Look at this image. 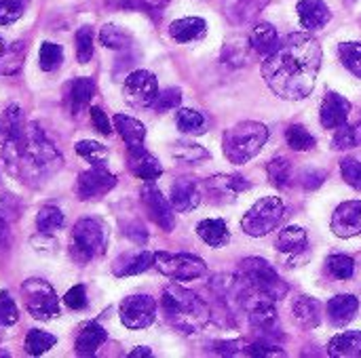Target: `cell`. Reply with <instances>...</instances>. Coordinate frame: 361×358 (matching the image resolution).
Instances as JSON below:
<instances>
[{
  "mask_svg": "<svg viewBox=\"0 0 361 358\" xmlns=\"http://www.w3.org/2000/svg\"><path fill=\"white\" fill-rule=\"evenodd\" d=\"M322 68V44L311 34H290L262 63L269 89L286 99L298 101L311 95Z\"/></svg>",
  "mask_w": 361,
  "mask_h": 358,
  "instance_id": "1",
  "label": "cell"
},
{
  "mask_svg": "<svg viewBox=\"0 0 361 358\" xmlns=\"http://www.w3.org/2000/svg\"><path fill=\"white\" fill-rule=\"evenodd\" d=\"M2 160L11 175L27 186H40L61 167V154L38 122L25 127L23 135L8 146H2Z\"/></svg>",
  "mask_w": 361,
  "mask_h": 358,
  "instance_id": "2",
  "label": "cell"
},
{
  "mask_svg": "<svg viewBox=\"0 0 361 358\" xmlns=\"http://www.w3.org/2000/svg\"><path fill=\"white\" fill-rule=\"evenodd\" d=\"M161 308L165 321L184 335L197 333L209 323V306L199 295L178 285L165 287L161 298Z\"/></svg>",
  "mask_w": 361,
  "mask_h": 358,
  "instance_id": "3",
  "label": "cell"
},
{
  "mask_svg": "<svg viewBox=\"0 0 361 358\" xmlns=\"http://www.w3.org/2000/svg\"><path fill=\"white\" fill-rule=\"evenodd\" d=\"M269 141V129L262 122L256 120H243L231 129H226L222 137V150L224 156L233 165H245L254 156L260 154V150Z\"/></svg>",
  "mask_w": 361,
  "mask_h": 358,
  "instance_id": "4",
  "label": "cell"
},
{
  "mask_svg": "<svg viewBox=\"0 0 361 358\" xmlns=\"http://www.w3.org/2000/svg\"><path fill=\"white\" fill-rule=\"evenodd\" d=\"M239 274L252 291H256L258 295H262L267 300L279 302L290 291L288 283L279 276V272L262 257L243 260L239 266Z\"/></svg>",
  "mask_w": 361,
  "mask_h": 358,
  "instance_id": "5",
  "label": "cell"
},
{
  "mask_svg": "<svg viewBox=\"0 0 361 358\" xmlns=\"http://www.w3.org/2000/svg\"><path fill=\"white\" fill-rule=\"evenodd\" d=\"M106 245H108V232L99 219L85 217L76 222L70 238V255L76 264H89L91 260L104 255Z\"/></svg>",
  "mask_w": 361,
  "mask_h": 358,
  "instance_id": "6",
  "label": "cell"
},
{
  "mask_svg": "<svg viewBox=\"0 0 361 358\" xmlns=\"http://www.w3.org/2000/svg\"><path fill=\"white\" fill-rule=\"evenodd\" d=\"M283 213H286V205L279 196H264L256 200L254 207L243 215L241 230L252 238L267 236L279 226V222L283 219Z\"/></svg>",
  "mask_w": 361,
  "mask_h": 358,
  "instance_id": "7",
  "label": "cell"
},
{
  "mask_svg": "<svg viewBox=\"0 0 361 358\" xmlns=\"http://www.w3.org/2000/svg\"><path fill=\"white\" fill-rule=\"evenodd\" d=\"M154 268L171 281H195L207 274V264L190 253H154Z\"/></svg>",
  "mask_w": 361,
  "mask_h": 358,
  "instance_id": "8",
  "label": "cell"
},
{
  "mask_svg": "<svg viewBox=\"0 0 361 358\" xmlns=\"http://www.w3.org/2000/svg\"><path fill=\"white\" fill-rule=\"evenodd\" d=\"M21 295L27 312L36 321H49L59 314V300L49 283L40 279H27L21 285Z\"/></svg>",
  "mask_w": 361,
  "mask_h": 358,
  "instance_id": "9",
  "label": "cell"
},
{
  "mask_svg": "<svg viewBox=\"0 0 361 358\" xmlns=\"http://www.w3.org/2000/svg\"><path fill=\"white\" fill-rule=\"evenodd\" d=\"M123 93H125L127 103L135 108H150L159 95L157 76L148 70H135L125 78Z\"/></svg>",
  "mask_w": 361,
  "mask_h": 358,
  "instance_id": "10",
  "label": "cell"
},
{
  "mask_svg": "<svg viewBox=\"0 0 361 358\" xmlns=\"http://www.w3.org/2000/svg\"><path fill=\"white\" fill-rule=\"evenodd\" d=\"M118 312L127 329H146L157 319V302L150 295H129L121 302Z\"/></svg>",
  "mask_w": 361,
  "mask_h": 358,
  "instance_id": "11",
  "label": "cell"
},
{
  "mask_svg": "<svg viewBox=\"0 0 361 358\" xmlns=\"http://www.w3.org/2000/svg\"><path fill=\"white\" fill-rule=\"evenodd\" d=\"M114 186H116V177L106 167H93L78 175L74 190L80 200H91L108 194Z\"/></svg>",
  "mask_w": 361,
  "mask_h": 358,
  "instance_id": "12",
  "label": "cell"
},
{
  "mask_svg": "<svg viewBox=\"0 0 361 358\" xmlns=\"http://www.w3.org/2000/svg\"><path fill=\"white\" fill-rule=\"evenodd\" d=\"M142 200L157 226H161L165 232H171L176 226V215H173V205L161 194V190L154 184H146L142 190Z\"/></svg>",
  "mask_w": 361,
  "mask_h": 358,
  "instance_id": "13",
  "label": "cell"
},
{
  "mask_svg": "<svg viewBox=\"0 0 361 358\" xmlns=\"http://www.w3.org/2000/svg\"><path fill=\"white\" fill-rule=\"evenodd\" d=\"M330 228L341 238H353L361 234V200H345L336 207Z\"/></svg>",
  "mask_w": 361,
  "mask_h": 358,
  "instance_id": "14",
  "label": "cell"
},
{
  "mask_svg": "<svg viewBox=\"0 0 361 358\" xmlns=\"http://www.w3.org/2000/svg\"><path fill=\"white\" fill-rule=\"evenodd\" d=\"M351 114V101L334 91L326 93L322 108H319V120L324 129H338L341 124L347 122Z\"/></svg>",
  "mask_w": 361,
  "mask_h": 358,
  "instance_id": "15",
  "label": "cell"
},
{
  "mask_svg": "<svg viewBox=\"0 0 361 358\" xmlns=\"http://www.w3.org/2000/svg\"><path fill=\"white\" fill-rule=\"evenodd\" d=\"M95 95V80L93 78H74L66 84L63 89V99H66V106H68V112L70 116H78L87 106L89 101L93 99Z\"/></svg>",
  "mask_w": 361,
  "mask_h": 358,
  "instance_id": "16",
  "label": "cell"
},
{
  "mask_svg": "<svg viewBox=\"0 0 361 358\" xmlns=\"http://www.w3.org/2000/svg\"><path fill=\"white\" fill-rule=\"evenodd\" d=\"M247 319H250V325L254 329H258L267 340H273L275 335L281 338V333H279V317H277V310L273 306V300L256 302L250 308Z\"/></svg>",
  "mask_w": 361,
  "mask_h": 358,
  "instance_id": "17",
  "label": "cell"
},
{
  "mask_svg": "<svg viewBox=\"0 0 361 358\" xmlns=\"http://www.w3.org/2000/svg\"><path fill=\"white\" fill-rule=\"evenodd\" d=\"M205 186L214 194V198L220 203H233L241 192L252 188V184L239 175H216V177H209Z\"/></svg>",
  "mask_w": 361,
  "mask_h": 358,
  "instance_id": "18",
  "label": "cell"
},
{
  "mask_svg": "<svg viewBox=\"0 0 361 358\" xmlns=\"http://www.w3.org/2000/svg\"><path fill=\"white\" fill-rule=\"evenodd\" d=\"M296 11H298L302 27L309 32H317L326 27L332 19V11L324 0H298Z\"/></svg>",
  "mask_w": 361,
  "mask_h": 358,
  "instance_id": "19",
  "label": "cell"
},
{
  "mask_svg": "<svg viewBox=\"0 0 361 358\" xmlns=\"http://www.w3.org/2000/svg\"><path fill=\"white\" fill-rule=\"evenodd\" d=\"M127 162H129V171H131L135 177H140L142 181H146V184H154V181L163 175L161 162H159L150 152H146L144 148L129 150Z\"/></svg>",
  "mask_w": 361,
  "mask_h": 358,
  "instance_id": "20",
  "label": "cell"
},
{
  "mask_svg": "<svg viewBox=\"0 0 361 358\" xmlns=\"http://www.w3.org/2000/svg\"><path fill=\"white\" fill-rule=\"evenodd\" d=\"M169 203H171L173 209L180 211V213L192 211V209L201 203L199 184H197L195 179H188V177L176 179V181L171 184V198H169Z\"/></svg>",
  "mask_w": 361,
  "mask_h": 358,
  "instance_id": "21",
  "label": "cell"
},
{
  "mask_svg": "<svg viewBox=\"0 0 361 358\" xmlns=\"http://www.w3.org/2000/svg\"><path fill=\"white\" fill-rule=\"evenodd\" d=\"M326 310H328V319L334 327H345L355 319V314L360 310V300L355 295H349V293L347 295H334L328 302Z\"/></svg>",
  "mask_w": 361,
  "mask_h": 358,
  "instance_id": "22",
  "label": "cell"
},
{
  "mask_svg": "<svg viewBox=\"0 0 361 358\" xmlns=\"http://www.w3.org/2000/svg\"><path fill=\"white\" fill-rule=\"evenodd\" d=\"M294 321L305 329H315L322 323V304L311 295H300L292 304Z\"/></svg>",
  "mask_w": 361,
  "mask_h": 358,
  "instance_id": "23",
  "label": "cell"
},
{
  "mask_svg": "<svg viewBox=\"0 0 361 358\" xmlns=\"http://www.w3.org/2000/svg\"><path fill=\"white\" fill-rule=\"evenodd\" d=\"M108 340V331L97 325V323H87L80 333L76 335V342H74V348H76V354L78 357H93L99 346H104V342Z\"/></svg>",
  "mask_w": 361,
  "mask_h": 358,
  "instance_id": "24",
  "label": "cell"
},
{
  "mask_svg": "<svg viewBox=\"0 0 361 358\" xmlns=\"http://www.w3.org/2000/svg\"><path fill=\"white\" fill-rule=\"evenodd\" d=\"M25 131L21 108L17 103H11L2 114H0V146L15 143Z\"/></svg>",
  "mask_w": 361,
  "mask_h": 358,
  "instance_id": "25",
  "label": "cell"
},
{
  "mask_svg": "<svg viewBox=\"0 0 361 358\" xmlns=\"http://www.w3.org/2000/svg\"><path fill=\"white\" fill-rule=\"evenodd\" d=\"M114 129L118 131V135L123 137L125 146L129 150H137L144 148V139H146V127L133 118V116H125V114H116L114 116Z\"/></svg>",
  "mask_w": 361,
  "mask_h": 358,
  "instance_id": "26",
  "label": "cell"
},
{
  "mask_svg": "<svg viewBox=\"0 0 361 358\" xmlns=\"http://www.w3.org/2000/svg\"><path fill=\"white\" fill-rule=\"evenodd\" d=\"M250 46H252L258 55L269 57V55L275 53L277 46H279V34H277V30H275L271 23H267V21L256 23L254 30L250 32Z\"/></svg>",
  "mask_w": 361,
  "mask_h": 358,
  "instance_id": "27",
  "label": "cell"
},
{
  "mask_svg": "<svg viewBox=\"0 0 361 358\" xmlns=\"http://www.w3.org/2000/svg\"><path fill=\"white\" fill-rule=\"evenodd\" d=\"M309 236L307 230L300 226H288L277 236V251L283 255H302L307 253Z\"/></svg>",
  "mask_w": 361,
  "mask_h": 358,
  "instance_id": "28",
  "label": "cell"
},
{
  "mask_svg": "<svg viewBox=\"0 0 361 358\" xmlns=\"http://www.w3.org/2000/svg\"><path fill=\"white\" fill-rule=\"evenodd\" d=\"M205 32H207V23L201 17H182V19H176L169 25V36L173 40H178V42L199 40V38L205 36Z\"/></svg>",
  "mask_w": 361,
  "mask_h": 358,
  "instance_id": "29",
  "label": "cell"
},
{
  "mask_svg": "<svg viewBox=\"0 0 361 358\" xmlns=\"http://www.w3.org/2000/svg\"><path fill=\"white\" fill-rule=\"evenodd\" d=\"M328 354L336 358L361 357V331H345L330 340Z\"/></svg>",
  "mask_w": 361,
  "mask_h": 358,
  "instance_id": "30",
  "label": "cell"
},
{
  "mask_svg": "<svg viewBox=\"0 0 361 358\" xmlns=\"http://www.w3.org/2000/svg\"><path fill=\"white\" fill-rule=\"evenodd\" d=\"M197 234L201 236V241L214 249L226 247L231 241V232L224 219H203L197 226Z\"/></svg>",
  "mask_w": 361,
  "mask_h": 358,
  "instance_id": "31",
  "label": "cell"
},
{
  "mask_svg": "<svg viewBox=\"0 0 361 358\" xmlns=\"http://www.w3.org/2000/svg\"><path fill=\"white\" fill-rule=\"evenodd\" d=\"M150 266H154V253H150V251L127 253L114 264V274L116 276H133V274L146 272Z\"/></svg>",
  "mask_w": 361,
  "mask_h": 358,
  "instance_id": "32",
  "label": "cell"
},
{
  "mask_svg": "<svg viewBox=\"0 0 361 358\" xmlns=\"http://www.w3.org/2000/svg\"><path fill=\"white\" fill-rule=\"evenodd\" d=\"M25 51H27L25 40H17V42L4 46L2 53H0V76H13V74H17L21 70V65H23Z\"/></svg>",
  "mask_w": 361,
  "mask_h": 358,
  "instance_id": "33",
  "label": "cell"
},
{
  "mask_svg": "<svg viewBox=\"0 0 361 358\" xmlns=\"http://www.w3.org/2000/svg\"><path fill=\"white\" fill-rule=\"evenodd\" d=\"M99 42L106 46V49H112V51H123L131 44V34L127 30H123L121 25H114V23H106L102 30H99Z\"/></svg>",
  "mask_w": 361,
  "mask_h": 358,
  "instance_id": "34",
  "label": "cell"
},
{
  "mask_svg": "<svg viewBox=\"0 0 361 358\" xmlns=\"http://www.w3.org/2000/svg\"><path fill=\"white\" fill-rule=\"evenodd\" d=\"M55 344H57V338L53 333H47V331H40V329L27 331V335L23 340V348H25V352L30 357H40L47 350H51Z\"/></svg>",
  "mask_w": 361,
  "mask_h": 358,
  "instance_id": "35",
  "label": "cell"
},
{
  "mask_svg": "<svg viewBox=\"0 0 361 358\" xmlns=\"http://www.w3.org/2000/svg\"><path fill=\"white\" fill-rule=\"evenodd\" d=\"M355 146H361V122L357 124H341L332 137V150L343 152V150H351Z\"/></svg>",
  "mask_w": 361,
  "mask_h": 358,
  "instance_id": "36",
  "label": "cell"
},
{
  "mask_svg": "<svg viewBox=\"0 0 361 358\" xmlns=\"http://www.w3.org/2000/svg\"><path fill=\"white\" fill-rule=\"evenodd\" d=\"M76 154L80 158H85L91 167H106L108 160V148L102 146L99 141H91V139H82L74 146Z\"/></svg>",
  "mask_w": 361,
  "mask_h": 358,
  "instance_id": "37",
  "label": "cell"
},
{
  "mask_svg": "<svg viewBox=\"0 0 361 358\" xmlns=\"http://www.w3.org/2000/svg\"><path fill=\"white\" fill-rule=\"evenodd\" d=\"M63 224H66L63 213H61L57 207H53V205L42 207V209H40V213H38V217H36V228H38V232H40V234H44V236H49V234H53V232L61 230V228H63Z\"/></svg>",
  "mask_w": 361,
  "mask_h": 358,
  "instance_id": "38",
  "label": "cell"
},
{
  "mask_svg": "<svg viewBox=\"0 0 361 358\" xmlns=\"http://www.w3.org/2000/svg\"><path fill=\"white\" fill-rule=\"evenodd\" d=\"M176 122H178V129L182 133H188V135L205 133V116L201 112H197V110H190V108L178 110Z\"/></svg>",
  "mask_w": 361,
  "mask_h": 358,
  "instance_id": "39",
  "label": "cell"
},
{
  "mask_svg": "<svg viewBox=\"0 0 361 358\" xmlns=\"http://www.w3.org/2000/svg\"><path fill=\"white\" fill-rule=\"evenodd\" d=\"M267 173H269V179L275 188L283 190L290 186L292 181V162L286 158V156H277L269 162L267 167Z\"/></svg>",
  "mask_w": 361,
  "mask_h": 358,
  "instance_id": "40",
  "label": "cell"
},
{
  "mask_svg": "<svg viewBox=\"0 0 361 358\" xmlns=\"http://www.w3.org/2000/svg\"><path fill=\"white\" fill-rule=\"evenodd\" d=\"M286 139H288V146H290L294 152H311V150L317 146V139H315L302 124H292V127H288Z\"/></svg>",
  "mask_w": 361,
  "mask_h": 358,
  "instance_id": "41",
  "label": "cell"
},
{
  "mask_svg": "<svg viewBox=\"0 0 361 358\" xmlns=\"http://www.w3.org/2000/svg\"><path fill=\"white\" fill-rule=\"evenodd\" d=\"M171 154L182 162H201V160H207L212 156L209 150H205L203 146L192 143V141H178L171 148Z\"/></svg>",
  "mask_w": 361,
  "mask_h": 358,
  "instance_id": "42",
  "label": "cell"
},
{
  "mask_svg": "<svg viewBox=\"0 0 361 358\" xmlns=\"http://www.w3.org/2000/svg\"><path fill=\"white\" fill-rule=\"evenodd\" d=\"M338 57L343 65L361 78V42H343L338 44Z\"/></svg>",
  "mask_w": 361,
  "mask_h": 358,
  "instance_id": "43",
  "label": "cell"
},
{
  "mask_svg": "<svg viewBox=\"0 0 361 358\" xmlns=\"http://www.w3.org/2000/svg\"><path fill=\"white\" fill-rule=\"evenodd\" d=\"M326 264H328V272H330L334 279H338V281H349V279L353 276V272H355V262H353V257L343 255V253L330 255V257L326 260Z\"/></svg>",
  "mask_w": 361,
  "mask_h": 358,
  "instance_id": "44",
  "label": "cell"
},
{
  "mask_svg": "<svg viewBox=\"0 0 361 358\" xmlns=\"http://www.w3.org/2000/svg\"><path fill=\"white\" fill-rule=\"evenodd\" d=\"M38 61H40V68L44 72H55L63 61V49L55 42H42L40 53H38Z\"/></svg>",
  "mask_w": 361,
  "mask_h": 358,
  "instance_id": "45",
  "label": "cell"
},
{
  "mask_svg": "<svg viewBox=\"0 0 361 358\" xmlns=\"http://www.w3.org/2000/svg\"><path fill=\"white\" fill-rule=\"evenodd\" d=\"M76 59L78 63H89L91 57H93V30L89 25H82L78 32H76Z\"/></svg>",
  "mask_w": 361,
  "mask_h": 358,
  "instance_id": "46",
  "label": "cell"
},
{
  "mask_svg": "<svg viewBox=\"0 0 361 358\" xmlns=\"http://www.w3.org/2000/svg\"><path fill=\"white\" fill-rule=\"evenodd\" d=\"M19 321V310L15 306V300L8 295V291H0V325L11 327Z\"/></svg>",
  "mask_w": 361,
  "mask_h": 358,
  "instance_id": "47",
  "label": "cell"
},
{
  "mask_svg": "<svg viewBox=\"0 0 361 358\" xmlns=\"http://www.w3.org/2000/svg\"><path fill=\"white\" fill-rule=\"evenodd\" d=\"M19 213H21L19 200H17L11 192H6V190L0 186V217H2L4 222H13V219L19 217Z\"/></svg>",
  "mask_w": 361,
  "mask_h": 358,
  "instance_id": "48",
  "label": "cell"
},
{
  "mask_svg": "<svg viewBox=\"0 0 361 358\" xmlns=\"http://www.w3.org/2000/svg\"><path fill=\"white\" fill-rule=\"evenodd\" d=\"M341 173H343V179L361 192V160L357 158H343L341 160Z\"/></svg>",
  "mask_w": 361,
  "mask_h": 358,
  "instance_id": "49",
  "label": "cell"
},
{
  "mask_svg": "<svg viewBox=\"0 0 361 358\" xmlns=\"http://www.w3.org/2000/svg\"><path fill=\"white\" fill-rule=\"evenodd\" d=\"M25 2L21 0H0V25H11L23 15Z\"/></svg>",
  "mask_w": 361,
  "mask_h": 358,
  "instance_id": "50",
  "label": "cell"
},
{
  "mask_svg": "<svg viewBox=\"0 0 361 358\" xmlns=\"http://www.w3.org/2000/svg\"><path fill=\"white\" fill-rule=\"evenodd\" d=\"M180 101H182V91L171 87V89H167V91H163V93H159V95H157V99H154L152 108H154L157 112H169V110L178 108V106H180Z\"/></svg>",
  "mask_w": 361,
  "mask_h": 358,
  "instance_id": "51",
  "label": "cell"
},
{
  "mask_svg": "<svg viewBox=\"0 0 361 358\" xmlns=\"http://www.w3.org/2000/svg\"><path fill=\"white\" fill-rule=\"evenodd\" d=\"M63 302L70 310H85L87 308V289L82 285H74L63 295Z\"/></svg>",
  "mask_w": 361,
  "mask_h": 358,
  "instance_id": "52",
  "label": "cell"
},
{
  "mask_svg": "<svg viewBox=\"0 0 361 358\" xmlns=\"http://www.w3.org/2000/svg\"><path fill=\"white\" fill-rule=\"evenodd\" d=\"M326 177H328V175H326V171H322V169H305V171L300 173L298 181H300V186H302L305 190H317V188L324 184Z\"/></svg>",
  "mask_w": 361,
  "mask_h": 358,
  "instance_id": "53",
  "label": "cell"
},
{
  "mask_svg": "<svg viewBox=\"0 0 361 358\" xmlns=\"http://www.w3.org/2000/svg\"><path fill=\"white\" fill-rule=\"evenodd\" d=\"M91 122L93 127L102 133V135H112V127H110V120L106 116V112L102 108H91Z\"/></svg>",
  "mask_w": 361,
  "mask_h": 358,
  "instance_id": "54",
  "label": "cell"
},
{
  "mask_svg": "<svg viewBox=\"0 0 361 358\" xmlns=\"http://www.w3.org/2000/svg\"><path fill=\"white\" fill-rule=\"evenodd\" d=\"M216 346H218L216 350H218L220 354H228V357H231V354L239 352V346H241V344H239V342H220V344H216Z\"/></svg>",
  "mask_w": 361,
  "mask_h": 358,
  "instance_id": "55",
  "label": "cell"
},
{
  "mask_svg": "<svg viewBox=\"0 0 361 358\" xmlns=\"http://www.w3.org/2000/svg\"><path fill=\"white\" fill-rule=\"evenodd\" d=\"M137 357H152V350L150 348H146V346H142V348H137V350H133L129 358H137Z\"/></svg>",
  "mask_w": 361,
  "mask_h": 358,
  "instance_id": "56",
  "label": "cell"
},
{
  "mask_svg": "<svg viewBox=\"0 0 361 358\" xmlns=\"http://www.w3.org/2000/svg\"><path fill=\"white\" fill-rule=\"evenodd\" d=\"M6 44H4V40H2V36H0V53H2V49H4Z\"/></svg>",
  "mask_w": 361,
  "mask_h": 358,
  "instance_id": "57",
  "label": "cell"
},
{
  "mask_svg": "<svg viewBox=\"0 0 361 358\" xmlns=\"http://www.w3.org/2000/svg\"><path fill=\"white\" fill-rule=\"evenodd\" d=\"M21 2H25V0H21Z\"/></svg>",
  "mask_w": 361,
  "mask_h": 358,
  "instance_id": "58",
  "label": "cell"
}]
</instances>
